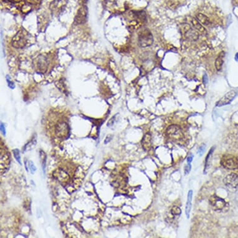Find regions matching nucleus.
Returning <instances> with one entry per match:
<instances>
[{"instance_id": "473e14b6", "label": "nucleus", "mask_w": 238, "mask_h": 238, "mask_svg": "<svg viewBox=\"0 0 238 238\" xmlns=\"http://www.w3.org/2000/svg\"><path fill=\"white\" fill-rule=\"evenodd\" d=\"M235 59H236V60L237 62H238V53H237V54H236V56H235Z\"/></svg>"}, {"instance_id": "c756f323", "label": "nucleus", "mask_w": 238, "mask_h": 238, "mask_svg": "<svg viewBox=\"0 0 238 238\" xmlns=\"http://www.w3.org/2000/svg\"><path fill=\"white\" fill-rule=\"evenodd\" d=\"M208 76H207V75L206 74H204V76H203V82L204 83L206 84L207 82H208Z\"/></svg>"}, {"instance_id": "cd10ccee", "label": "nucleus", "mask_w": 238, "mask_h": 238, "mask_svg": "<svg viewBox=\"0 0 238 238\" xmlns=\"http://www.w3.org/2000/svg\"><path fill=\"white\" fill-rule=\"evenodd\" d=\"M1 131L3 133V134L4 135H6V130H5V127L4 124L3 123H1Z\"/></svg>"}, {"instance_id": "4468645a", "label": "nucleus", "mask_w": 238, "mask_h": 238, "mask_svg": "<svg viewBox=\"0 0 238 238\" xmlns=\"http://www.w3.org/2000/svg\"><path fill=\"white\" fill-rule=\"evenodd\" d=\"M142 145L145 151H148L152 147V136L150 133H147L144 135L142 140Z\"/></svg>"}, {"instance_id": "9d476101", "label": "nucleus", "mask_w": 238, "mask_h": 238, "mask_svg": "<svg viewBox=\"0 0 238 238\" xmlns=\"http://www.w3.org/2000/svg\"><path fill=\"white\" fill-rule=\"evenodd\" d=\"M87 18V9L86 6H82L79 9L75 18L74 23L76 24H82L86 22Z\"/></svg>"}, {"instance_id": "5701e85b", "label": "nucleus", "mask_w": 238, "mask_h": 238, "mask_svg": "<svg viewBox=\"0 0 238 238\" xmlns=\"http://www.w3.org/2000/svg\"><path fill=\"white\" fill-rule=\"evenodd\" d=\"M13 153H14V156L15 159L16 160V161L19 163V165H21V157H20V155H19V151L18 149H15L13 150Z\"/></svg>"}, {"instance_id": "1a4fd4ad", "label": "nucleus", "mask_w": 238, "mask_h": 238, "mask_svg": "<svg viewBox=\"0 0 238 238\" xmlns=\"http://www.w3.org/2000/svg\"><path fill=\"white\" fill-rule=\"evenodd\" d=\"M48 67V59L47 57L41 55L36 60V69L41 73H44Z\"/></svg>"}, {"instance_id": "39448f33", "label": "nucleus", "mask_w": 238, "mask_h": 238, "mask_svg": "<svg viewBox=\"0 0 238 238\" xmlns=\"http://www.w3.org/2000/svg\"><path fill=\"white\" fill-rule=\"evenodd\" d=\"M209 203L214 211H222L226 208L227 203L225 200L215 194L212 195L209 199Z\"/></svg>"}, {"instance_id": "4be33fe9", "label": "nucleus", "mask_w": 238, "mask_h": 238, "mask_svg": "<svg viewBox=\"0 0 238 238\" xmlns=\"http://www.w3.org/2000/svg\"><path fill=\"white\" fill-rule=\"evenodd\" d=\"M171 213L172 215L175 216H180L181 213V209L179 208L178 206H173V208L171 210Z\"/></svg>"}, {"instance_id": "f03ea898", "label": "nucleus", "mask_w": 238, "mask_h": 238, "mask_svg": "<svg viewBox=\"0 0 238 238\" xmlns=\"http://www.w3.org/2000/svg\"><path fill=\"white\" fill-rule=\"evenodd\" d=\"M221 165L227 170H234L238 169V159L232 155H224L221 159Z\"/></svg>"}, {"instance_id": "bb28decb", "label": "nucleus", "mask_w": 238, "mask_h": 238, "mask_svg": "<svg viewBox=\"0 0 238 238\" xmlns=\"http://www.w3.org/2000/svg\"><path fill=\"white\" fill-rule=\"evenodd\" d=\"M205 147H206V146L204 145H201L200 148H199V149H198V153L200 154V156H201V155L203 154V153H204V150H205Z\"/></svg>"}, {"instance_id": "0eeeda50", "label": "nucleus", "mask_w": 238, "mask_h": 238, "mask_svg": "<svg viewBox=\"0 0 238 238\" xmlns=\"http://www.w3.org/2000/svg\"><path fill=\"white\" fill-rule=\"evenodd\" d=\"M56 134L60 139H66L69 136V127L68 124L64 122H61L56 126Z\"/></svg>"}, {"instance_id": "412c9836", "label": "nucleus", "mask_w": 238, "mask_h": 238, "mask_svg": "<svg viewBox=\"0 0 238 238\" xmlns=\"http://www.w3.org/2000/svg\"><path fill=\"white\" fill-rule=\"evenodd\" d=\"M40 158L41 159V161H42L43 164V171L45 173V168H46V153L43 151H40Z\"/></svg>"}, {"instance_id": "6e6552de", "label": "nucleus", "mask_w": 238, "mask_h": 238, "mask_svg": "<svg viewBox=\"0 0 238 238\" xmlns=\"http://www.w3.org/2000/svg\"><path fill=\"white\" fill-rule=\"evenodd\" d=\"M223 182L226 187L231 190L238 189V174L231 173L223 180Z\"/></svg>"}, {"instance_id": "c85d7f7f", "label": "nucleus", "mask_w": 238, "mask_h": 238, "mask_svg": "<svg viewBox=\"0 0 238 238\" xmlns=\"http://www.w3.org/2000/svg\"><path fill=\"white\" fill-rule=\"evenodd\" d=\"M112 139V135H109V136H107V138L106 139L105 141H104V143H105V144L108 143Z\"/></svg>"}, {"instance_id": "393cba45", "label": "nucleus", "mask_w": 238, "mask_h": 238, "mask_svg": "<svg viewBox=\"0 0 238 238\" xmlns=\"http://www.w3.org/2000/svg\"><path fill=\"white\" fill-rule=\"evenodd\" d=\"M6 80L8 82V86L11 88V89H14L15 88V84L13 82L11 81V78L9 76H6Z\"/></svg>"}, {"instance_id": "2f4dec72", "label": "nucleus", "mask_w": 238, "mask_h": 238, "mask_svg": "<svg viewBox=\"0 0 238 238\" xmlns=\"http://www.w3.org/2000/svg\"><path fill=\"white\" fill-rule=\"evenodd\" d=\"M27 163H28V161H25V162H24V163H25V167H26V168L27 171H28V167H27V165H28Z\"/></svg>"}, {"instance_id": "6ab92c4d", "label": "nucleus", "mask_w": 238, "mask_h": 238, "mask_svg": "<svg viewBox=\"0 0 238 238\" xmlns=\"http://www.w3.org/2000/svg\"><path fill=\"white\" fill-rule=\"evenodd\" d=\"M214 152V148H211V150H210L209 153H208L206 158V161H205V167H204V173H206V171L208 170L209 167H210V165L211 163V157H212V155L213 153Z\"/></svg>"}, {"instance_id": "2eb2a0df", "label": "nucleus", "mask_w": 238, "mask_h": 238, "mask_svg": "<svg viewBox=\"0 0 238 238\" xmlns=\"http://www.w3.org/2000/svg\"><path fill=\"white\" fill-rule=\"evenodd\" d=\"M191 23L195 29L197 30V31L202 33V34H206V29L203 26V24L199 21L196 19V18H193L191 20Z\"/></svg>"}, {"instance_id": "dca6fc26", "label": "nucleus", "mask_w": 238, "mask_h": 238, "mask_svg": "<svg viewBox=\"0 0 238 238\" xmlns=\"http://www.w3.org/2000/svg\"><path fill=\"white\" fill-rule=\"evenodd\" d=\"M224 54L225 53L224 51H221L215 60V67L216 70L218 71H220L222 69L223 65L224 63Z\"/></svg>"}, {"instance_id": "f257e3e1", "label": "nucleus", "mask_w": 238, "mask_h": 238, "mask_svg": "<svg viewBox=\"0 0 238 238\" xmlns=\"http://www.w3.org/2000/svg\"><path fill=\"white\" fill-rule=\"evenodd\" d=\"M28 34L24 29L20 30L13 37L11 41L12 46L16 49H22L28 44Z\"/></svg>"}, {"instance_id": "20e7f679", "label": "nucleus", "mask_w": 238, "mask_h": 238, "mask_svg": "<svg viewBox=\"0 0 238 238\" xmlns=\"http://www.w3.org/2000/svg\"><path fill=\"white\" fill-rule=\"evenodd\" d=\"M181 31L183 34L188 39L196 41L199 39L198 31L192 29L191 26L188 23H184L181 26Z\"/></svg>"}, {"instance_id": "f8f14e48", "label": "nucleus", "mask_w": 238, "mask_h": 238, "mask_svg": "<svg viewBox=\"0 0 238 238\" xmlns=\"http://www.w3.org/2000/svg\"><path fill=\"white\" fill-rule=\"evenodd\" d=\"M168 135L173 138H180L183 136V133L180 127L177 125H171L167 129Z\"/></svg>"}, {"instance_id": "7c9ffc66", "label": "nucleus", "mask_w": 238, "mask_h": 238, "mask_svg": "<svg viewBox=\"0 0 238 238\" xmlns=\"http://www.w3.org/2000/svg\"><path fill=\"white\" fill-rule=\"evenodd\" d=\"M193 155H190V156L188 157V158H187V162H188V163H191V162L193 161Z\"/></svg>"}, {"instance_id": "9b49d317", "label": "nucleus", "mask_w": 238, "mask_h": 238, "mask_svg": "<svg viewBox=\"0 0 238 238\" xmlns=\"http://www.w3.org/2000/svg\"><path fill=\"white\" fill-rule=\"evenodd\" d=\"M9 153L8 151H6L5 149L2 148L1 150V173H3V171L6 170L8 167L9 164Z\"/></svg>"}, {"instance_id": "f3484780", "label": "nucleus", "mask_w": 238, "mask_h": 238, "mask_svg": "<svg viewBox=\"0 0 238 238\" xmlns=\"http://www.w3.org/2000/svg\"><path fill=\"white\" fill-rule=\"evenodd\" d=\"M57 173L56 174L55 173V174H53V175H54V177L60 181V182H64V183H65V182H66L67 180H68V179H69V176H68V174L64 171H63V170H57L56 171Z\"/></svg>"}, {"instance_id": "a878e982", "label": "nucleus", "mask_w": 238, "mask_h": 238, "mask_svg": "<svg viewBox=\"0 0 238 238\" xmlns=\"http://www.w3.org/2000/svg\"><path fill=\"white\" fill-rule=\"evenodd\" d=\"M191 163H188L184 167V174L185 175L188 174L191 171Z\"/></svg>"}, {"instance_id": "b1692460", "label": "nucleus", "mask_w": 238, "mask_h": 238, "mask_svg": "<svg viewBox=\"0 0 238 238\" xmlns=\"http://www.w3.org/2000/svg\"><path fill=\"white\" fill-rule=\"evenodd\" d=\"M28 167H29V168L31 174H34V172L36 171V167H35L34 164L33 163V162L32 161H28Z\"/></svg>"}, {"instance_id": "7ed1b4c3", "label": "nucleus", "mask_w": 238, "mask_h": 238, "mask_svg": "<svg viewBox=\"0 0 238 238\" xmlns=\"http://www.w3.org/2000/svg\"><path fill=\"white\" fill-rule=\"evenodd\" d=\"M153 43V37L148 29H145L139 36V44L142 47L151 46Z\"/></svg>"}, {"instance_id": "423d86ee", "label": "nucleus", "mask_w": 238, "mask_h": 238, "mask_svg": "<svg viewBox=\"0 0 238 238\" xmlns=\"http://www.w3.org/2000/svg\"><path fill=\"white\" fill-rule=\"evenodd\" d=\"M237 94V92L235 90H231L230 92H227L226 94L222 97L219 101L216 103V107H222L226 105H228L234 99Z\"/></svg>"}, {"instance_id": "a211bd4d", "label": "nucleus", "mask_w": 238, "mask_h": 238, "mask_svg": "<svg viewBox=\"0 0 238 238\" xmlns=\"http://www.w3.org/2000/svg\"><path fill=\"white\" fill-rule=\"evenodd\" d=\"M196 19H197L203 25L209 26L211 24L210 20L208 18V17H207L206 15L203 14L198 13L197 15H196Z\"/></svg>"}, {"instance_id": "ddd939ff", "label": "nucleus", "mask_w": 238, "mask_h": 238, "mask_svg": "<svg viewBox=\"0 0 238 238\" xmlns=\"http://www.w3.org/2000/svg\"><path fill=\"white\" fill-rule=\"evenodd\" d=\"M193 192L192 190H190L188 193L187 196V201L186 203V208H185V214L187 218L188 219L190 218V214L192 206V199H193Z\"/></svg>"}, {"instance_id": "aec40b11", "label": "nucleus", "mask_w": 238, "mask_h": 238, "mask_svg": "<svg viewBox=\"0 0 238 238\" xmlns=\"http://www.w3.org/2000/svg\"><path fill=\"white\" fill-rule=\"evenodd\" d=\"M36 137H35L33 138L31 140L29 141V142L24 147L23 152L24 153V152H26V151L31 150V149L36 145Z\"/></svg>"}]
</instances>
